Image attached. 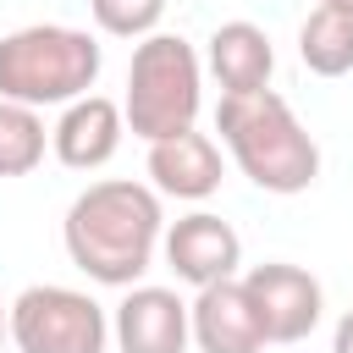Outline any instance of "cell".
Instances as JSON below:
<instances>
[{
	"label": "cell",
	"mask_w": 353,
	"mask_h": 353,
	"mask_svg": "<svg viewBox=\"0 0 353 353\" xmlns=\"http://www.w3.org/2000/svg\"><path fill=\"white\" fill-rule=\"evenodd\" d=\"M188 314H193V347L199 353H265L270 347L243 276L199 287L193 303H188Z\"/></svg>",
	"instance_id": "cell-10"
},
{
	"label": "cell",
	"mask_w": 353,
	"mask_h": 353,
	"mask_svg": "<svg viewBox=\"0 0 353 353\" xmlns=\"http://www.w3.org/2000/svg\"><path fill=\"white\" fill-rule=\"evenodd\" d=\"M143 171H149V188H154L160 199H188V204H204V199L221 188L226 160H221V143H215L210 132H199V127H193V132L165 138V143H149Z\"/></svg>",
	"instance_id": "cell-11"
},
{
	"label": "cell",
	"mask_w": 353,
	"mask_h": 353,
	"mask_svg": "<svg viewBox=\"0 0 353 353\" xmlns=\"http://www.w3.org/2000/svg\"><path fill=\"white\" fill-rule=\"evenodd\" d=\"M11 347L17 353H105L110 314L83 287L33 281L11 298Z\"/></svg>",
	"instance_id": "cell-5"
},
{
	"label": "cell",
	"mask_w": 353,
	"mask_h": 353,
	"mask_svg": "<svg viewBox=\"0 0 353 353\" xmlns=\"http://www.w3.org/2000/svg\"><path fill=\"white\" fill-rule=\"evenodd\" d=\"M320 6H342V11H353V0H320Z\"/></svg>",
	"instance_id": "cell-18"
},
{
	"label": "cell",
	"mask_w": 353,
	"mask_h": 353,
	"mask_svg": "<svg viewBox=\"0 0 353 353\" xmlns=\"http://www.w3.org/2000/svg\"><path fill=\"white\" fill-rule=\"evenodd\" d=\"M88 17L99 33L110 39H149L160 33V17H165V0H88Z\"/></svg>",
	"instance_id": "cell-15"
},
{
	"label": "cell",
	"mask_w": 353,
	"mask_h": 353,
	"mask_svg": "<svg viewBox=\"0 0 353 353\" xmlns=\"http://www.w3.org/2000/svg\"><path fill=\"white\" fill-rule=\"evenodd\" d=\"M61 243H66V259L99 281V287H138L143 270L154 265L160 243H165V210H160V193L149 182H132V176H105V182H88L72 204H66V221H61Z\"/></svg>",
	"instance_id": "cell-1"
},
{
	"label": "cell",
	"mask_w": 353,
	"mask_h": 353,
	"mask_svg": "<svg viewBox=\"0 0 353 353\" xmlns=\"http://www.w3.org/2000/svg\"><path fill=\"white\" fill-rule=\"evenodd\" d=\"M50 149V127L33 105H17V99H0V176H28L39 171Z\"/></svg>",
	"instance_id": "cell-14"
},
{
	"label": "cell",
	"mask_w": 353,
	"mask_h": 353,
	"mask_svg": "<svg viewBox=\"0 0 353 353\" xmlns=\"http://www.w3.org/2000/svg\"><path fill=\"white\" fill-rule=\"evenodd\" d=\"M331 353H353V309L336 320V331H331Z\"/></svg>",
	"instance_id": "cell-16"
},
{
	"label": "cell",
	"mask_w": 353,
	"mask_h": 353,
	"mask_svg": "<svg viewBox=\"0 0 353 353\" xmlns=\"http://www.w3.org/2000/svg\"><path fill=\"white\" fill-rule=\"evenodd\" d=\"M105 66V50L88 28H66V22H28L17 33L0 39V99L17 105H72L83 94H94Z\"/></svg>",
	"instance_id": "cell-3"
},
{
	"label": "cell",
	"mask_w": 353,
	"mask_h": 353,
	"mask_svg": "<svg viewBox=\"0 0 353 353\" xmlns=\"http://www.w3.org/2000/svg\"><path fill=\"white\" fill-rule=\"evenodd\" d=\"M121 138H127L121 105L105 99V94H83V99H72V105L55 116V127H50V154H55L66 171H99V165L116 160Z\"/></svg>",
	"instance_id": "cell-9"
},
{
	"label": "cell",
	"mask_w": 353,
	"mask_h": 353,
	"mask_svg": "<svg viewBox=\"0 0 353 353\" xmlns=\"http://www.w3.org/2000/svg\"><path fill=\"white\" fill-rule=\"evenodd\" d=\"M110 342L121 353H188L193 347V314L176 287H127L110 309Z\"/></svg>",
	"instance_id": "cell-8"
},
{
	"label": "cell",
	"mask_w": 353,
	"mask_h": 353,
	"mask_svg": "<svg viewBox=\"0 0 353 353\" xmlns=\"http://www.w3.org/2000/svg\"><path fill=\"white\" fill-rule=\"evenodd\" d=\"M215 132L232 154V165L276 199H292L303 188H314L320 176V143L314 132L298 121V110L265 88V94H226L215 105Z\"/></svg>",
	"instance_id": "cell-2"
},
{
	"label": "cell",
	"mask_w": 353,
	"mask_h": 353,
	"mask_svg": "<svg viewBox=\"0 0 353 353\" xmlns=\"http://www.w3.org/2000/svg\"><path fill=\"white\" fill-rule=\"evenodd\" d=\"M204 105V61L182 33H149L132 44L127 61V94L121 116L127 132L143 143H165L176 132H193Z\"/></svg>",
	"instance_id": "cell-4"
},
{
	"label": "cell",
	"mask_w": 353,
	"mask_h": 353,
	"mask_svg": "<svg viewBox=\"0 0 353 353\" xmlns=\"http://www.w3.org/2000/svg\"><path fill=\"white\" fill-rule=\"evenodd\" d=\"M11 342V303H0V347Z\"/></svg>",
	"instance_id": "cell-17"
},
{
	"label": "cell",
	"mask_w": 353,
	"mask_h": 353,
	"mask_svg": "<svg viewBox=\"0 0 353 353\" xmlns=\"http://www.w3.org/2000/svg\"><path fill=\"white\" fill-rule=\"evenodd\" d=\"M204 66L210 77L221 83V99L226 94H265L270 88V72H276V44L259 22H221L204 44Z\"/></svg>",
	"instance_id": "cell-12"
},
{
	"label": "cell",
	"mask_w": 353,
	"mask_h": 353,
	"mask_svg": "<svg viewBox=\"0 0 353 353\" xmlns=\"http://www.w3.org/2000/svg\"><path fill=\"white\" fill-rule=\"evenodd\" d=\"M298 61L314 77H347L353 72V11L314 6L298 28Z\"/></svg>",
	"instance_id": "cell-13"
},
{
	"label": "cell",
	"mask_w": 353,
	"mask_h": 353,
	"mask_svg": "<svg viewBox=\"0 0 353 353\" xmlns=\"http://www.w3.org/2000/svg\"><path fill=\"white\" fill-rule=\"evenodd\" d=\"M254 309H259V325H265V342L270 347H287V342H303L320 314H325V287L303 270V265H287V259H265L243 276Z\"/></svg>",
	"instance_id": "cell-6"
},
{
	"label": "cell",
	"mask_w": 353,
	"mask_h": 353,
	"mask_svg": "<svg viewBox=\"0 0 353 353\" xmlns=\"http://www.w3.org/2000/svg\"><path fill=\"white\" fill-rule=\"evenodd\" d=\"M160 259L171 265L176 281H188V287L199 292V287H215V281H232V276H237V265H243V237H237L232 221H221L215 210H193V215L165 221Z\"/></svg>",
	"instance_id": "cell-7"
}]
</instances>
